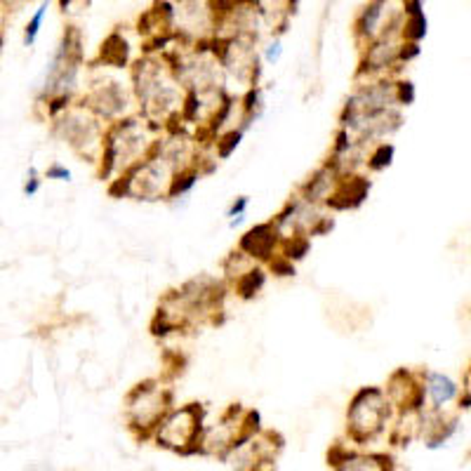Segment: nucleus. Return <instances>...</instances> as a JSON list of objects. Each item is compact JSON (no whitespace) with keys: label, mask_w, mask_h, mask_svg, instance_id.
<instances>
[{"label":"nucleus","mask_w":471,"mask_h":471,"mask_svg":"<svg viewBox=\"0 0 471 471\" xmlns=\"http://www.w3.org/2000/svg\"><path fill=\"white\" fill-rule=\"evenodd\" d=\"M384 401H382L379 391H361L351 405V427L359 438H370L382 429L384 422Z\"/></svg>","instance_id":"f257e3e1"},{"label":"nucleus","mask_w":471,"mask_h":471,"mask_svg":"<svg viewBox=\"0 0 471 471\" xmlns=\"http://www.w3.org/2000/svg\"><path fill=\"white\" fill-rule=\"evenodd\" d=\"M194 413H196L194 408H187L182 410L180 415H175L168 425L163 427L158 438H163V443L170 445V448H180L184 443H191L196 436V429H198V422H196Z\"/></svg>","instance_id":"f03ea898"},{"label":"nucleus","mask_w":471,"mask_h":471,"mask_svg":"<svg viewBox=\"0 0 471 471\" xmlns=\"http://www.w3.org/2000/svg\"><path fill=\"white\" fill-rule=\"evenodd\" d=\"M273 241H276V234L271 231L269 224H262V226H255L252 231H248L246 236H243L241 241V250H246L255 257H269L271 255V248H273Z\"/></svg>","instance_id":"7ed1b4c3"},{"label":"nucleus","mask_w":471,"mask_h":471,"mask_svg":"<svg viewBox=\"0 0 471 471\" xmlns=\"http://www.w3.org/2000/svg\"><path fill=\"white\" fill-rule=\"evenodd\" d=\"M384 5H386V0H375V3H370L366 10L361 12L359 24H356V28H359L361 35L372 38V35L379 31V22H382V15H384Z\"/></svg>","instance_id":"20e7f679"},{"label":"nucleus","mask_w":471,"mask_h":471,"mask_svg":"<svg viewBox=\"0 0 471 471\" xmlns=\"http://www.w3.org/2000/svg\"><path fill=\"white\" fill-rule=\"evenodd\" d=\"M101 59H104L106 64L123 67L125 59H128V43H125L118 33H111L109 38H106V43L101 45Z\"/></svg>","instance_id":"39448f33"},{"label":"nucleus","mask_w":471,"mask_h":471,"mask_svg":"<svg viewBox=\"0 0 471 471\" xmlns=\"http://www.w3.org/2000/svg\"><path fill=\"white\" fill-rule=\"evenodd\" d=\"M429 393H431L434 403L443 405L457 393V386L448 377H443V375H429Z\"/></svg>","instance_id":"423d86ee"},{"label":"nucleus","mask_w":471,"mask_h":471,"mask_svg":"<svg viewBox=\"0 0 471 471\" xmlns=\"http://www.w3.org/2000/svg\"><path fill=\"white\" fill-rule=\"evenodd\" d=\"M403 35L410 40V43H420L422 38L427 35V19H425V12H410L408 22L403 26Z\"/></svg>","instance_id":"0eeeda50"},{"label":"nucleus","mask_w":471,"mask_h":471,"mask_svg":"<svg viewBox=\"0 0 471 471\" xmlns=\"http://www.w3.org/2000/svg\"><path fill=\"white\" fill-rule=\"evenodd\" d=\"M47 8H50V3L43 0V5H40L38 10H35V15L31 17V22L26 24V33H24V45H33L35 38H38V31H40V24H43L45 15H47Z\"/></svg>","instance_id":"6e6552de"},{"label":"nucleus","mask_w":471,"mask_h":471,"mask_svg":"<svg viewBox=\"0 0 471 471\" xmlns=\"http://www.w3.org/2000/svg\"><path fill=\"white\" fill-rule=\"evenodd\" d=\"M262 285H264V271L255 269V271L243 273L241 283H238V290H241L243 297H252V295H257V290Z\"/></svg>","instance_id":"1a4fd4ad"},{"label":"nucleus","mask_w":471,"mask_h":471,"mask_svg":"<svg viewBox=\"0 0 471 471\" xmlns=\"http://www.w3.org/2000/svg\"><path fill=\"white\" fill-rule=\"evenodd\" d=\"M391 158H393V146L391 144H379L377 151L370 156V168L372 170H384L386 165L391 163Z\"/></svg>","instance_id":"9d476101"},{"label":"nucleus","mask_w":471,"mask_h":471,"mask_svg":"<svg viewBox=\"0 0 471 471\" xmlns=\"http://www.w3.org/2000/svg\"><path fill=\"white\" fill-rule=\"evenodd\" d=\"M241 132H229L226 137H222V142H217V151H219V156L226 158V156H231V151L234 148H238V144H241Z\"/></svg>","instance_id":"9b49d317"},{"label":"nucleus","mask_w":471,"mask_h":471,"mask_svg":"<svg viewBox=\"0 0 471 471\" xmlns=\"http://www.w3.org/2000/svg\"><path fill=\"white\" fill-rule=\"evenodd\" d=\"M196 180H198V175H182L177 177V180H172V189H170V196H177V194H184V191H189L191 187L196 184Z\"/></svg>","instance_id":"f8f14e48"},{"label":"nucleus","mask_w":471,"mask_h":471,"mask_svg":"<svg viewBox=\"0 0 471 471\" xmlns=\"http://www.w3.org/2000/svg\"><path fill=\"white\" fill-rule=\"evenodd\" d=\"M396 99L401 101V104H413V99H415V87H413V83L410 80H405V83H398V90H396Z\"/></svg>","instance_id":"ddd939ff"},{"label":"nucleus","mask_w":471,"mask_h":471,"mask_svg":"<svg viewBox=\"0 0 471 471\" xmlns=\"http://www.w3.org/2000/svg\"><path fill=\"white\" fill-rule=\"evenodd\" d=\"M47 180H71V172L67 168H62V165H52L50 170H47Z\"/></svg>","instance_id":"4468645a"},{"label":"nucleus","mask_w":471,"mask_h":471,"mask_svg":"<svg viewBox=\"0 0 471 471\" xmlns=\"http://www.w3.org/2000/svg\"><path fill=\"white\" fill-rule=\"evenodd\" d=\"M281 43H278V40H273V43L269 45V47H266V62H269V64H273V62H278V59H281Z\"/></svg>","instance_id":"2eb2a0df"},{"label":"nucleus","mask_w":471,"mask_h":471,"mask_svg":"<svg viewBox=\"0 0 471 471\" xmlns=\"http://www.w3.org/2000/svg\"><path fill=\"white\" fill-rule=\"evenodd\" d=\"M246 207H248V198H238V203H234V205H231L229 217H231V219L243 217V212H246Z\"/></svg>","instance_id":"dca6fc26"},{"label":"nucleus","mask_w":471,"mask_h":471,"mask_svg":"<svg viewBox=\"0 0 471 471\" xmlns=\"http://www.w3.org/2000/svg\"><path fill=\"white\" fill-rule=\"evenodd\" d=\"M38 187H40V180H35V172L31 170V177H28L26 187H24V194H26V196H33L35 191H38Z\"/></svg>","instance_id":"f3484780"}]
</instances>
